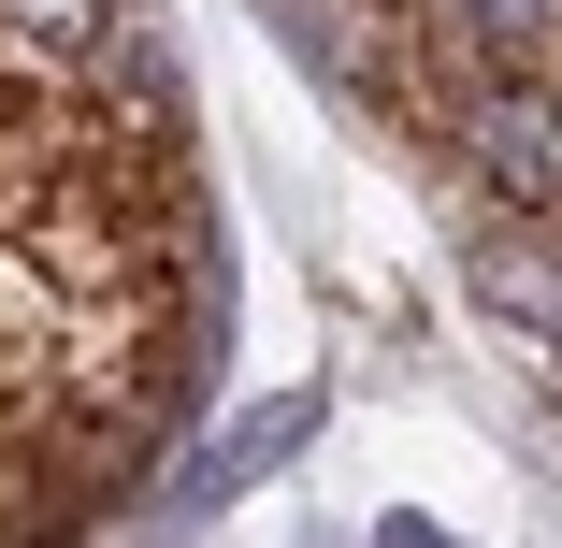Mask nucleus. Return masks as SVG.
<instances>
[{
	"mask_svg": "<svg viewBox=\"0 0 562 548\" xmlns=\"http://www.w3.org/2000/svg\"><path fill=\"white\" fill-rule=\"evenodd\" d=\"M375 548H462V534H432V519H375Z\"/></svg>",
	"mask_w": 562,
	"mask_h": 548,
	"instance_id": "nucleus-5",
	"label": "nucleus"
},
{
	"mask_svg": "<svg viewBox=\"0 0 562 548\" xmlns=\"http://www.w3.org/2000/svg\"><path fill=\"white\" fill-rule=\"evenodd\" d=\"M418 87H562V0H404Z\"/></svg>",
	"mask_w": 562,
	"mask_h": 548,
	"instance_id": "nucleus-2",
	"label": "nucleus"
},
{
	"mask_svg": "<svg viewBox=\"0 0 562 548\" xmlns=\"http://www.w3.org/2000/svg\"><path fill=\"white\" fill-rule=\"evenodd\" d=\"M303 433H317V390H274L260 418H232V433H216V448H202V462H188L159 505H216V491H246L260 462H289V448H303Z\"/></svg>",
	"mask_w": 562,
	"mask_h": 548,
	"instance_id": "nucleus-4",
	"label": "nucleus"
},
{
	"mask_svg": "<svg viewBox=\"0 0 562 548\" xmlns=\"http://www.w3.org/2000/svg\"><path fill=\"white\" fill-rule=\"evenodd\" d=\"M462 289H476L491 333H519L533 361H562V232H548V216H505V232H476V246H462Z\"/></svg>",
	"mask_w": 562,
	"mask_h": 548,
	"instance_id": "nucleus-3",
	"label": "nucleus"
},
{
	"mask_svg": "<svg viewBox=\"0 0 562 548\" xmlns=\"http://www.w3.org/2000/svg\"><path fill=\"white\" fill-rule=\"evenodd\" d=\"M432 131L505 216H562V87H447Z\"/></svg>",
	"mask_w": 562,
	"mask_h": 548,
	"instance_id": "nucleus-1",
	"label": "nucleus"
}]
</instances>
